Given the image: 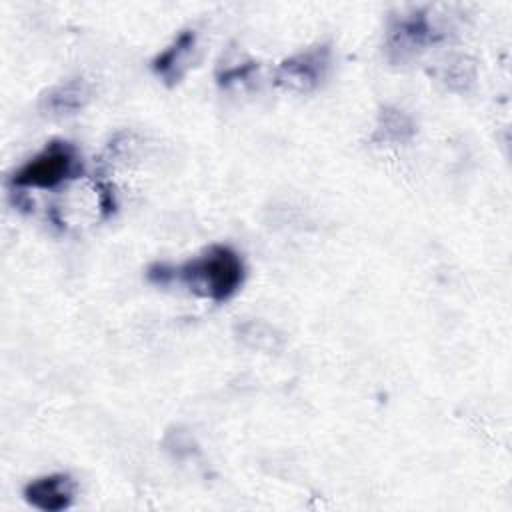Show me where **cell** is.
<instances>
[{
  "label": "cell",
  "mask_w": 512,
  "mask_h": 512,
  "mask_svg": "<svg viewBox=\"0 0 512 512\" xmlns=\"http://www.w3.org/2000/svg\"><path fill=\"white\" fill-rule=\"evenodd\" d=\"M196 46V32L194 30H182L174 40L152 58V72L162 78L168 86L176 84L186 70V60L190 52Z\"/></svg>",
  "instance_id": "6"
},
{
  "label": "cell",
  "mask_w": 512,
  "mask_h": 512,
  "mask_svg": "<svg viewBox=\"0 0 512 512\" xmlns=\"http://www.w3.org/2000/svg\"><path fill=\"white\" fill-rule=\"evenodd\" d=\"M146 276L158 286L182 282L212 302H226L242 288L246 266L234 248L226 244H212L200 256L178 266L156 262L148 268Z\"/></svg>",
  "instance_id": "1"
},
{
  "label": "cell",
  "mask_w": 512,
  "mask_h": 512,
  "mask_svg": "<svg viewBox=\"0 0 512 512\" xmlns=\"http://www.w3.org/2000/svg\"><path fill=\"white\" fill-rule=\"evenodd\" d=\"M438 34L424 12L400 16L392 22L386 36V54L392 62H404L418 54L428 44L436 42Z\"/></svg>",
  "instance_id": "4"
},
{
  "label": "cell",
  "mask_w": 512,
  "mask_h": 512,
  "mask_svg": "<svg viewBox=\"0 0 512 512\" xmlns=\"http://www.w3.org/2000/svg\"><path fill=\"white\" fill-rule=\"evenodd\" d=\"M90 100V88L82 78H70L52 86L42 96V108L54 116H70L80 112Z\"/></svg>",
  "instance_id": "7"
},
{
  "label": "cell",
  "mask_w": 512,
  "mask_h": 512,
  "mask_svg": "<svg viewBox=\"0 0 512 512\" xmlns=\"http://www.w3.org/2000/svg\"><path fill=\"white\" fill-rule=\"evenodd\" d=\"M78 168L80 160L76 148L66 140H52L12 174L10 186L54 190L72 178Z\"/></svg>",
  "instance_id": "2"
},
{
  "label": "cell",
  "mask_w": 512,
  "mask_h": 512,
  "mask_svg": "<svg viewBox=\"0 0 512 512\" xmlns=\"http://www.w3.org/2000/svg\"><path fill=\"white\" fill-rule=\"evenodd\" d=\"M256 68V64H242V66H234V68H228V70H224L222 74H220V84H224V86H228V84H232V82H238V80H244L252 70Z\"/></svg>",
  "instance_id": "9"
},
{
  "label": "cell",
  "mask_w": 512,
  "mask_h": 512,
  "mask_svg": "<svg viewBox=\"0 0 512 512\" xmlns=\"http://www.w3.org/2000/svg\"><path fill=\"white\" fill-rule=\"evenodd\" d=\"M74 492H76V486L70 474L54 472V474H46L30 480L24 486L22 496L36 510L62 512L72 506Z\"/></svg>",
  "instance_id": "5"
},
{
  "label": "cell",
  "mask_w": 512,
  "mask_h": 512,
  "mask_svg": "<svg viewBox=\"0 0 512 512\" xmlns=\"http://www.w3.org/2000/svg\"><path fill=\"white\" fill-rule=\"evenodd\" d=\"M330 60L332 48L328 44L304 48L278 64L274 80L286 90L310 92L326 78L330 70Z\"/></svg>",
  "instance_id": "3"
},
{
  "label": "cell",
  "mask_w": 512,
  "mask_h": 512,
  "mask_svg": "<svg viewBox=\"0 0 512 512\" xmlns=\"http://www.w3.org/2000/svg\"><path fill=\"white\" fill-rule=\"evenodd\" d=\"M416 128L412 118L400 108H384L378 116L374 140L386 144H404L414 136Z\"/></svg>",
  "instance_id": "8"
}]
</instances>
